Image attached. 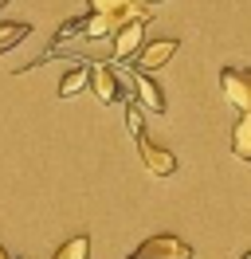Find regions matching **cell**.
I'll use <instances>...</instances> for the list:
<instances>
[{
	"label": "cell",
	"instance_id": "30bf717a",
	"mask_svg": "<svg viewBox=\"0 0 251 259\" xmlns=\"http://www.w3.org/2000/svg\"><path fill=\"white\" fill-rule=\"evenodd\" d=\"M31 35V24H24V20H0V55L4 51H12L20 39H28Z\"/></svg>",
	"mask_w": 251,
	"mask_h": 259
},
{
	"label": "cell",
	"instance_id": "4fadbf2b",
	"mask_svg": "<svg viewBox=\"0 0 251 259\" xmlns=\"http://www.w3.org/2000/svg\"><path fill=\"white\" fill-rule=\"evenodd\" d=\"M87 4H91L94 16H118V12H130L122 0H87Z\"/></svg>",
	"mask_w": 251,
	"mask_h": 259
},
{
	"label": "cell",
	"instance_id": "5b68a950",
	"mask_svg": "<svg viewBox=\"0 0 251 259\" xmlns=\"http://www.w3.org/2000/svg\"><path fill=\"white\" fill-rule=\"evenodd\" d=\"M177 48H181L177 39H149V44L138 51V71L149 75V71H157V67H165L173 55H177Z\"/></svg>",
	"mask_w": 251,
	"mask_h": 259
},
{
	"label": "cell",
	"instance_id": "277c9868",
	"mask_svg": "<svg viewBox=\"0 0 251 259\" xmlns=\"http://www.w3.org/2000/svg\"><path fill=\"white\" fill-rule=\"evenodd\" d=\"M138 146V153H141V161H145V169L153 173V177H173L177 173V157H173L169 149H161V146H153L149 138H138L134 142Z\"/></svg>",
	"mask_w": 251,
	"mask_h": 259
},
{
	"label": "cell",
	"instance_id": "8fae6325",
	"mask_svg": "<svg viewBox=\"0 0 251 259\" xmlns=\"http://www.w3.org/2000/svg\"><path fill=\"white\" fill-rule=\"evenodd\" d=\"M87 255H91V236H87V232L71 236V240L55 251V259H87Z\"/></svg>",
	"mask_w": 251,
	"mask_h": 259
},
{
	"label": "cell",
	"instance_id": "7a4b0ae2",
	"mask_svg": "<svg viewBox=\"0 0 251 259\" xmlns=\"http://www.w3.org/2000/svg\"><path fill=\"white\" fill-rule=\"evenodd\" d=\"M130 259H192V247L177 236H149Z\"/></svg>",
	"mask_w": 251,
	"mask_h": 259
},
{
	"label": "cell",
	"instance_id": "9c48e42d",
	"mask_svg": "<svg viewBox=\"0 0 251 259\" xmlns=\"http://www.w3.org/2000/svg\"><path fill=\"white\" fill-rule=\"evenodd\" d=\"M232 153L239 161H251V114H239L232 126Z\"/></svg>",
	"mask_w": 251,
	"mask_h": 259
},
{
	"label": "cell",
	"instance_id": "6da1fadb",
	"mask_svg": "<svg viewBox=\"0 0 251 259\" xmlns=\"http://www.w3.org/2000/svg\"><path fill=\"white\" fill-rule=\"evenodd\" d=\"M220 87H224V98L239 114H251V71L247 67H224L220 71Z\"/></svg>",
	"mask_w": 251,
	"mask_h": 259
},
{
	"label": "cell",
	"instance_id": "5bb4252c",
	"mask_svg": "<svg viewBox=\"0 0 251 259\" xmlns=\"http://www.w3.org/2000/svg\"><path fill=\"white\" fill-rule=\"evenodd\" d=\"M122 4H126V8H134V4H141V0H122Z\"/></svg>",
	"mask_w": 251,
	"mask_h": 259
},
{
	"label": "cell",
	"instance_id": "7c38bea8",
	"mask_svg": "<svg viewBox=\"0 0 251 259\" xmlns=\"http://www.w3.org/2000/svg\"><path fill=\"white\" fill-rule=\"evenodd\" d=\"M126 126H130V134H134V142H138V138H145V126H141V106H138V102H126Z\"/></svg>",
	"mask_w": 251,
	"mask_h": 259
},
{
	"label": "cell",
	"instance_id": "ba28073f",
	"mask_svg": "<svg viewBox=\"0 0 251 259\" xmlns=\"http://www.w3.org/2000/svg\"><path fill=\"white\" fill-rule=\"evenodd\" d=\"M87 87H91V67L78 63V67H71V71L59 79V98H75V95H82Z\"/></svg>",
	"mask_w": 251,
	"mask_h": 259
},
{
	"label": "cell",
	"instance_id": "9a60e30c",
	"mask_svg": "<svg viewBox=\"0 0 251 259\" xmlns=\"http://www.w3.org/2000/svg\"><path fill=\"white\" fill-rule=\"evenodd\" d=\"M0 259H8V251H4V247H0Z\"/></svg>",
	"mask_w": 251,
	"mask_h": 259
},
{
	"label": "cell",
	"instance_id": "ac0fdd59",
	"mask_svg": "<svg viewBox=\"0 0 251 259\" xmlns=\"http://www.w3.org/2000/svg\"><path fill=\"white\" fill-rule=\"evenodd\" d=\"M0 4H8V0H0Z\"/></svg>",
	"mask_w": 251,
	"mask_h": 259
},
{
	"label": "cell",
	"instance_id": "2e32d148",
	"mask_svg": "<svg viewBox=\"0 0 251 259\" xmlns=\"http://www.w3.org/2000/svg\"><path fill=\"white\" fill-rule=\"evenodd\" d=\"M243 259H251V251H243Z\"/></svg>",
	"mask_w": 251,
	"mask_h": 259
},
{
	"label": "cell",
	"instance_id": "3957f363",
	"mask_svg": "<svg viewBox=\"0 0 251 259\" xmlns=\"http://www.w3.org/2000/svg\"><path fill=\"white\" fill-rule=\"evenodd\" d=\"M153 16L145 20H130L126 28H118V35H114V63H122V59H130V55H138L141 48H145V24H149Z\"/></svg>",
	"mask_w": 251,
	"mask_h": 259
},
{
	"label": "cell",
	"instance_id": "8992f818",
	"mask_svg": "<svg viewBox=\"0 0 251 259\" xmlns=\"http://www.w3.org/2000/svg\"><path fill=\"white\" fill-rule=\"evenodd\" d=\"M91 87H94V95H98V102H118V98H122V87L114 79V67L110 63L91 67Z\"/></svg>",
	"mask_w": 251,
	"mask_h": 259
},
{
	"label": "cell",
	"instance_id": "e0dca14e",
	"mask_svg": "<svg viewBox=\"0 0 251 259\" xmlns=\"http://www.w3.org/2000/svg\"><path fill=\"white\" fill-rule=\"evenodd\" d=\"M145 4H157V0H145Z\"/></svg>",
	"mask_w": 251,
	"mask_h": 259
},
{
	"label": "cell",
	"instance_id": "52a82bcc",
	"mask_svg": "<svg viewBox=\"0 0 251 259\" xmlns=\"http://www.w3.org/2000/svg\"><path fill=\"white\" fill-rule=\"evenodd\" d=\"M134 91H138L141 98V106L145 110H153V114H165V91L157 87L149 75H141V71H134Z\"/></svg>",
	"mask_w": 251,
	"mask_h": 259
}]
</instances>
